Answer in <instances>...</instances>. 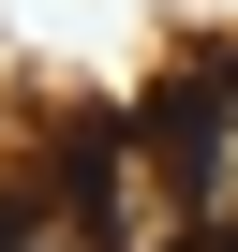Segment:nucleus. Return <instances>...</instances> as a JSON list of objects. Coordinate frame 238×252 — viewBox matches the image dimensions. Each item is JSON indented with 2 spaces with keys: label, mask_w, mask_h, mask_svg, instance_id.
Wrapping results in <instances>:
<instances>
[{
  "label": "nucleus",
  "mask_w": 238,
  "mask_h": 252,
  "mask_svg": "<svg viewBox=\"0 0 238 252\" xmlns=\"http://www.w3.org/2000/svg\"><path fill=\"white\" fill-rule=\"evenodd\" d=\"M89 222H104V252H194V237H208V222H194V178H179V149H164V119H104Z\"/></svg>",
  "instance_id": "f257e3e1"
},
{
  "label": "nucleus",
  "mask_w": 238,
  "mask_h": 252,
  "mask_svg": "<svg viewBox=\"0 0 238 252\" xmlns=\"http://www.w3.org/2000/svg\"><path fill=\"white\" fill-rule=\"evenodd\" d=\"M164 149H179V178H194V222L238 237V60H208V74L164 104Z\"/></svg>",
  "instance_id": "f03ea898"
},
{
  "label": "nucleus",
  "mask_w": 238,
  "mask_h": 252,
  "mask_svg": "<svg viewBox=\"0 0 238 252\" xmlns=\"http://www.w3.org/2000/svg\"><path fill=\"white\" fill-rule=\"evenodd\" d=\"M0 252H104V222H89V178H45V193H15V208H0Z\"/></svg>",
  "instance_id": "7ed1b4c3"
},
{
  "label": "nucleus",
  "mask_w": 238,
  "mask_h": 252,
  "mask_svg": "<svg viewBox=\"0 0 238 252\" xmlns=\"http://www.w3.org/2000/svg\"><path fill=\"white\" fill-rule=\"evenodd\" d=\"M194 252H238V237H194Z\"/></svg>",
  "instance_id": "20e7f679"
}]
</instances>
